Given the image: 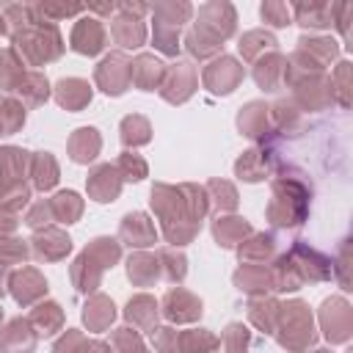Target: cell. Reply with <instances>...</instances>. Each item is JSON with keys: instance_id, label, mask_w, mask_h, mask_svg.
Segmentation results:
<instances>
[{"instance_id": "1", "label": "cell", "mask_w": 353, "mask_h": 353, "mask_svg": "<svg viewBox=\"0 0 353 353\" xmlns=\"http://www.w3.org/2000/svg\"><path fill=\"white\" fill-rule=\"evenodd\" d=\"M44 19H36L33 25L22 28V30H14V41L17 47L25 52V58L30 63H41V61H52L61 55L63 44H61V36L55 30V25H41Z\"/></svg>"}, {"instance_id": "2", "label": "cell", "mask_w": 353, "mask_h": 353, "mask_svg": "<svg viewBox=\"0 0 353 353\" xmlns=\"http://www.w3.org/2000/svg\"><path fill=\"white\" fill-rule=\"evenodd\" d=\"M279 314H281V334H279V342L284 347H292V350H301L306 347L312 339H314V328H312V314L303 303H287V306H279Z\"/></svg>"}, {"instance_id": "3", "label": "cell", "mask_w": 353, "mask_h": 353, "mask_svg": "<svg viewBox=\"0 0 353 353\" xmlns=\"http://www.w3.org/2000/svg\"><path fill=\"white\" fill-rule=\"evenodd\" d=\"M196 30H201L204 36H210L215 41H223L226 36H232V30H234V11H232V6H226V3L204 6L199 11V28Z\"/></svg>"}, {"instance_id": "4", "label": "cell", "mask_w": 353, "mask_h": 353, "mask_svg": "<svg viewBox=\"0 0 353 353\" xmlns=\"http://www.w3.org/2000/svg\"><path fill=\"white\" fill-rule=\"evenodd\" d=\"M97 83L102 85L105 94H121L130 85V63L121 52L108 55L99 66H97Z\"/></svg>"}, {"instance_id": "5", "label": "cell", "mask_w": 353, "mask_h": 353, "mask_svg": "<svg viewBox=\"0 0 353 353\" xmlns=\"http://www.w3.org/2000/svg\"><path fill=\"white\" fill-rule=\"evenodd\" d=\"M196 88V69L185 61L174 63L165 74H163V97L168 102H185Z\"/></svg>"}, {"instance_id": "6", "label": "cell", "mask_w": 353, "mask_h": 353, "mask_svg": "<svg viewBox=\"0 0 353 353\" xmlns=\"http://www.w3.org/2000/svg\"><path fill=\"white\" fill-rule=\"evenodd\" d=\"M240 77H243V66H237V61H232V58H221V61H215L212 66L204 69V83L215 94L234 91V85L240 83Z\"/></svg>"}, {"instance_id": "7", "label": "cell", "mask_w": 353, "mask_h": 353, "mask_svg": "<svg viewBox=\"0 0 353 353\" xmlns=\"http://www.w3.org/2000/svg\"><path fill=\"white\" fill-rule=\"evenodd\" d=\"M323 328L331 342H342L350 334V309L345 301L331 298L323 303Z\"/></svg>"}, {"instance_id": "8", "label": "cell", "mask_w": 353, "mask_h": 353, "mask_svg": "<svg viewBox=\"0 0 353 353\" xmlns=\"http://www.w3.org/2000/svg\"><path fill=\"white\" fill-rule=\"evenodd\" d=\"M72 47L83 55H97L105 47V28L99 19H80L72 30Z\"/></svg>"}, {"instance_id": "9", "label": "cell", "mask_w": 353, "mask_h": 353, "mask_svg": "<svg viewBox=\"0 0 353 353\" xmlns=\"http://www.w3.org/2000/svg\"><path fill=\"white\" fill-rule=\"evenodd\" d=\"M163 312L168 320L174 323H190L201 314V301L193 298L190 292L185 290H171L165 298H163Z\"/></svg>"}, {"instance_id": "10", "label": "cell", "mask_w": 353, "mask_h": 353, "mask_svg": "<svg viewBox=\"0 0 353 353\" xmlns=\"http://www.w3.org/2000/svg\"><path fill=\"white\" fill-rule=\"evenodd\" d=\"M163 74H165V66L154 55H138L130 63V83H135L143 91H154L157 83L163 80Z\"/></svg>"}, {"instance_id": "11", "label": "cell", "mask_w": 353, "mask_h": 353, "mask_svg": "<svg viewBox=\"0 0 353 353\" xmlns=\"http://www.w3.org/2000/svg\"><path fill=\"white\" fill-rule=\"evenodd\" d=\"M0 347H3V353H33L36 334L30 331V323L28 320H11L0 336Z\"/></svg>"}, {"instance_id": "12", "label": "cell", "mask_w": 353, "mask_h": 353, "mask_svg": "<svg viewBox=\"0 0 353 353\" xmlns=\"http://www.w3.org/2000/svg\"><path fill=\"white\" fill-rule=\"evenodd\" d=\"M119 188H121V179H119V171L110 168V165H99L91 171L88 176V193L97 199V201H113L119 196Z\"/></svg>"}, {"instance_id": "13", "label": "cell", "mask_w": 353, "mask_h": 353, "mask_svg": "<svg viewBox=\"0 0 353 353\" xmlns=\"http://www.w3.org/2000/svg\"><path fill=\"white\" fill-rule=\"evenodd\" d=\"M121 240H127L130 245H138V248L154 243V226H152V221L143 212L127 215L121 221Z\"/></svg>"}, {"instance_id": "14", "label": "cell", "mask_w": 353, "mask_h": 353, "mask_svg": "<svg viewBox=\"0 0 353 353\" xmlns=\"http://www.w3.org/2000/svg\"><path fill=\"white\" fill-rule=\"evenodd\" d=\"M69 248H72L69 237L58 229H44L41 234L33 237V251L39 259H61L63 254H69Z\"/></svg>"}, {"instance_id": "15", "label": "cell", "mask_w": 353, "mask_h": 353, "mask_svg": "<svg viewBox=\"0 0 353 353\" xmlns=\"http://www.w3.org/2000/svg\"><path fill=\"white\" fill-rule=\"evenodd\" d=\"M11 292H14V298H17L19 303H33L36 298H41V295L47 292V284H44V279H41L36 270L25 268L22 273H17V276L11 279Z\"/></svg>"}, {"instance_id": "16", "label": "cell", "mask_w": 353, "mask_h": 353, "mask_svg": "<svg viewBox=\"0 0 353 353\" xmlns=\"http://www.w3.org/2000/svg\"><path fill=\"white\" fill-rule=\"evenodd\" d=\"M25 165H28V152H22L17 146L0 149V188L19 185Z\"/></svg>"}, {"instance_id": "17", "label": "cell", "mask_w": 353, "mask_h": 353, "mask_svg": "<svg viewBox=\"0 0 353 353\" xmlns=\"http://www.w3.org/2000/svg\"><path fill=\"white\" fill-rule=\"evenodd\" d=\"M110 33H113V39H116L121 47H138V44H143L146 28H143L141 19H135V17H130V14H121V17L113 19Z\"/></svg>"}, {"instance_id": "18", "label": "cell", "mask_w": 353, "mask_h": 353, "mask_svg": "<svg viewBox=\"0 0 353 353\" xmlns=\"http://www.w3.org/2000/svg\"><path fill=\"white\" fill-rule=\"evenodd\" d=\"M55 97H58V102H61L63 108H69V110H80V108L91 99V88H88L85 80L69 77V80H61V83L55 85Z\"/></svg>"}, {"instance_id": "19", "label": "cell", "mask_w": 353, "mask_h": 353, "mask_svg": "<svg viewBox=\"0 0 353 353\" xmlns=\"http://www.w3.org/2000/svg\"><path fill=\"white\" fill-rule=\"evenodd\" d=\"M295 19L306 28H328L334 22V6L328 3H298L295 8Z\"/></svg>"}, {"instance_id": "20", "label": "cell", "mask_w": 353, "mask_h": 353, "mask_svg": "<svg viewBox=\"0 0 353 353\" xmlns=\"http://www.w3.org/2000/svg\"><path fill=\"white\" fill-rule=\"evenodd\" d=\"M69 152H72V160H74V163H88V160H94L97 152H99V135H97V130H91V127L77 130L74 138L69 141Z\"/></svg>"}, {"instance_id": "21", "label": "cell", "mask_w": 353, "mask_h": 353, "mask_svg": "<svg viewBox=\"0 0 353 353\" xmlns=\"http://www.w3.org/2000/svg\"><path fill=\"white\" fill-rule=\"evenodd\" d=\"M212 232H215L218 245L232 248V245L243 243V237L251 232V226H248L243 218H218V221H215V226H212Z\"/></svg>"}, {"instance_id": "22", "label": "cell", "mask_w": 353, "mask_h": 353, "mask_svg": "<svg viewBox=\"0 0 353 353\" xmlns=\"http://www.w3.org/2000/svg\"><path fill=\"white\" fill-rule=\"evenodd\" d=\"M124 314L138 328H154V323H157V303L149 295H138V298H132L127 303V312Z\"/></svg>"}, {"instance_id": "23", "label": "cell", "mask_w": 353, "mask_h": 353, "mask_svg": "<svg viewBox=\"0 0 353 353\" xmlns=\"http://www.w3.org/2000/svg\"><path fill=\"white\" fill-rule=\"evenodd\" d=\"M281 63H284V61H281V55H276V52H270L268 58H259V63H256V69H254L256 85L265 88V91H273V88L279 85V77L284 74V66H281Z\"/></svg>"}, {"instance_id": "24", "label": "cell", "mask_w": 353, "mask_h": 353, "mask_svg": "<svg viewBox=\"0 0 353 353\" xmlns=\"http://www.w3.org/2000/svg\"><path fill=\"white\" fill-rule=\"evenodd\" d=\"M127 273H130V279L135 284L146 287V284H152L157 279L160 268H157V259L154 256H149V254H132L130 262H127Z\"/></svg>"}, {"instance_id": "25", "label": "cell", "mask_w": 353, "mask_h": 353, "mask_svg": "<svg viewBox=\"0 0 353 353\" xmlns=\"http://www.w3.org/2000/svg\"><path fill=\"white\" fill-rule=\"evenodd\" d=\"M113 303L108 301V298H102V295H97V298H91L88 303H85V312H83V320L88 323V328H94V331H102L105 325H110V320H113Z\"/></svg>"}, {"instance_id": "26", "label": "cell", "mask_w": 353, "mask_h": 353, "mask_svg": "<svg viewBox=\"0 0 353 353\" xmlns=\"http://www.w3.org/2000/svg\"><path fill=\"white\" fill-rule=\"evenodd\" d=\"M28 323H30V325H36V328L47 336V334L58 331V328H61V323H63L61 306H58V303H39V306L33 309V314H30V320H28Z\"/></svg>"}, {"instance_id": "27", "label": "cell", "mask_w": 353, "mask_h": 353, "mask_svg": "<svg viewBox=\"0 0 353 353\" xmlns=\"http://www.w3.org/2000/svg\"><path fill=\"white\" fill-rule=\"evenodd\" d=\"M30 171H33V182H36L39 190H50L58 182V165H55V160L47 152H41V154L33 157Z\"/></svg>"}, {"instance_id": "28", "label": "cell", "mask_w": 353, "mask_h": 353, "mask_svg": "<svg viewBox=\"0 0 353 353\" xmlns=\"http://www.w3.org/2000/svg\"><path fill=\"white\" fill-rule=\"evenodd\" d=\"M218 345V339L210 334V331H185V334H179L176 336V347H179V353H207V350H212Z\"/></svg>"}, {"instance_id": "29", "label": "cell", "mask_w": 353, "mask_h": 353, "mask_svg": "<svg viewBox=\"0 0 353 353\" xmlns=\"http://www.w3.org/2000/svg\"><path fill=\"white\" fill-rule=\"evenodd\" d=\"M22 77H25V72H22V63L17 61V55L11 50H3L0 52V88L17 91Z\"/></svg>"}, {"instance_id": "30", "label": "cell", "mask_w": 353, "mask_h": 353, "mask_svg": "<svg viewBox=\"0 0 353 353\" xmlns=\"http://www.w3.org/2000/svg\"><path fill=\"white\" fill-rule=\"evenodd\" d=\"M298 44H301V52H306L317 66L328 63L336 55V41L334 39H306L303 36Z\"/></svg>"}, {"instance_id": "31", "label": "cell", "mask_w": 353, "mask_h": 353, "mask_svg": "<svg viewBox=\"0 0 353 353\" xmlns=\"http://www.w3.org/2000/svg\"><path fill=\"white\" fill-rule=\"evenodd\" d=\"M234 171H237V176L240 179H248V182H256V179H265V174H268V163H265V157L259 154V152H245L240 160H237V165H234Z\"/></svg>"}, {"instance_id": "32", "label": "cell", "mask_w": 353, "mask_h": 353, "mask_svg": "<svg viewBox=\"0 0 353 353\" xmlns=\"http://www.w3.org/2000/svg\"><path fill=\"white\" fill-rule=\"evenodd\" d=\"M262 50H276V39H273L270 33H265V30H251V33H245V36L240 39V52H243V58L254 61Z\"/></svg>"}, {"instance_id": "33", "label": "cell", "mask_w": 353, "mask_h": 353, "mask_svg": "<svg viewBox=\"0 0 353 353\" xmlns=\"http://www.w3.org/2000/svg\"><path fill=\"white\" fill-rule=\"evenodd\" d=\"M50 207H52V215L55 218H61V221H74L80 212H83V204H80V196L77 193H72V190H63V193H58L52 201H50Z\"/></svg>"}, {"instance_id": "34", "label": "cell", "mask_w": 353, "mask_h": 353, "mask_svg": "<svg viewBox=\"0 0 353 353\" xmlns=\"http://www.w3.org/2000/svg\"><path fill=\"white\" fill-rule=\"evenodd\" d=\"M121 141L127 146H141L149 141V121L143 116H127L121 121Z\"/></svg>"}, {"instance_id": "35", "label": "cell", "mask_w": 353, "mask_h": 353, "mask_svg": "<svg viewBox=\"0 0 353 353\" xmlns=\"http://www.w3.org/2000/svg\"><path fill=\"white\" fill-rule=\"evenodd\" d=\"M85 254H88L99 268H110V265L119 259V243L110 240V237H97V240L85 248Z\"/></svg>"}, {"instance_id": "36", "label": "cell", "mask_w": 353, "mask_h": 353, "mask_svg": "<svg viewBox=\"0 0 353 353\" xmlns=\"http://www.w3.org/2000/svg\"><path fill=\"white\" fill-rule=\"evenodd\" d=\"M234 281H237V287L245 290V292H262V290L270 287V273H265V268H251V265H245V268L234 276Z\"/></svg>"}, {"instance_id": "37", "label": "cell", "mask_w": 353, "mask_h": 353, "mask_svg": "<svg viewBox=\"0 0 353 353\" xmlns=\"http://www.w3.org/2000/svg\"><path fill=\"white\" fill-rule=\"evenodd\" d=\"M17 91L30 102V105H39V102H44L47 99V77L44 74H36V72H30V74H25L22 77V83L17 85Z\"/></svg>"}, {"instance_id": "38", "label": "cell", "mask_w": 353, "mask_h": 353, "mask_svg": "<svg viewBox=\"0 0 353 353\" xmlns=\"http://www.w3.org/2000/svg\"><path fill=\"white\" fill-rule=\"evenodd\" d=\"M270 254H273V240L268 234H256V237H251L248 243L240 245V259L243 262H262Z\"/></svg>"}, {"instance_id": "39", "label": "cell", "mask_w": 353, "mask_h": 353, "mask_svg": "<svg viewBox=\"0 0 353 353\" xmlns=\"http://www.w3.org/2000/svg\"><path fill=\"white\" fill-rule=\"evenodd\" d=\"M176 41H179V28L154 19V44H157V50H163L165 55H176V50H179Z\"/></svg>"}, {"instance_id": "40", "label": "cell", "mask_w": 353, "mask_h": 353, "mask_svg": "<svg viewBox=\"0 0 353 353\" xmlns=\"http://www.w3.org/2000/svg\"><path fill=\"white\" fill-rule=\"evenodd\" d=\"M265 124H268V119H265V108L259 105V102H251L243 113H240V130L245 132V135H259V132H265Z\"/></svg>"}, {"instance_id": "41", "label": "cell", "mask_w": 353, "mask_h": 353, "mask_svg": "<svg viewBox=\"0 0 353 353\" xmlns=\"http://www.w3.org/2000/svg\"><path fill=\"white\" fill-rule=\"evenodd\" d=\"M152 11H154V19L179 28V22H185L193 8L188 3H157V6H152Z\"/></svg>"}, {"instance_id": "42", "label": "cell", "mask_w": 353, "mask_h": 353, "mask_svg": "<svg viewBox=\"0 0 353 353\" xmlns=\"http://www.w3.org/2000/svg\"><path fill=\"white\" fill-rule=\"evenodd\" d=\"M22 121H25V108L17 99H6L0 105V130L3 132H14V130L22 127Z\"/></svg>"}, {"instance_id": "43", "label": "cell", "mask_w": 353, "mask_h": 353, "mask_svg": "<svg viewBox=\"0 0 353 353\" xmlns=\"http://www.w3.org/2000/svg\"><path fill=\"white\" fill-rule=\"evenodd\" d=\"M276 314H279V303L276 301H254L251 303V320L265 331H273Z\"/></svg>"}, {"instance_id": "44", "label": "cell", "mask_w": 353, "mask_h": 353, "mask_svg": "<svg viewBox=\"0 0 353 353\" xmlns=\"http://www.w3.org/2000/svg\"><path fill=\"white\" fill-rule=\"evenodd\" d=\"M248 339H251L248 328L240 323H232L223 334V350L226 353H248Z\"/></svg>"}, {"instance_id": "45", "label": "cell", "mask_w": 353, "mask_h": 353, "mask_svg": "<svg viewBox=\"0 0 353 353\" xmlns=\"http://www.w3.org/2000/svg\"><path fill=\"white\" fill-rule=\"evenodd\" d=\"M28 201V188L25 185H8L0 188V210L3 212H17Z\"/></svg>"}, {"instance_id": "46", "label": "cell", "mask_w": 353, "mask_h": 353, "mask_svg": "<svg viewBox=\"0 0 353 353\" xmlns=\"http://www.w3.org/2000/svg\"><path fill=\"white\" fill-rule=\"evenodd\" d=\"M188 50H190L193 55H199V58H207V55H212V52L221 50V41L204 36L201 30H190V33H188Z\"/></svg>"}, {"instance_id": "47", "label": "cell", "mask_w": 353, "mask_h": 353, "mask_svg": "<svg viewBox=\"0 0 353 353\" xmlns=\"http://www.w3.org/2000/svg\"><path fill=\"white\" fill-rule=\"evenodd\" d=\"M119 171H121V176H124V179L138 182V179H143V176H146V163H143L138 154L124 152V154L119 157Z\"/></svg>"}, {"instance_id": "48", "label": "cell", "mask_w": 353, "mask_h": 353, "mask_svg": "<svg viewBox=\"0 0 353 353\" xmlns=\"http://www.w3.org/2000/svg\"><path fill=\"white\" fill-rule=\"evenodd\" d=\"M28 256V248L22 240L17 237H0V265H11V262H22Z\"/></svg>"}, {"instance_id": "49", "label": "cell", "mask_w": 353, "mask_h": 353, "mask_svg": "<svg viewBox=\"0 0 353 353\" xmlns=\"http://www.w3.org/2000/svg\"><path fill=\"white\" fill-rule=\"evenodd\" d=\"M210 193L218 196V199H215L218 210H234V207H237V193H234V188H232L229 182L212 179V182H210Z\"/></svg>"}, {"instance_id": "50", "label": "cell", "mask_w": 353, "mask_h": 353, "mask_svg": "<svg viewBox=\"0 0 353 353\" xmlns=\"http://www.w3.org/2000/svg\"><path fill=\"white\" fill-rule=\"evenodd\" d=\"M113 345H116L119 353H146L141 339H138V334H132L130 328H119L113 334Z\"/></svg>"}, {"instance_id": "51", "label": "cell", "mask_w": 353, "mask_h": 353, "mask_svg": "<svg viewBox=\"0 0 353 353\" xmlns=\"http://www.w3.org/2000/svg\"><path fill=\"white\" fill-rule=\"evenodd\" d=\"M262 17H265V22H270L276 28L290 25V8L284 3H265L262 6Z\"/></svg>"}, {"instance_id": "52", "label": "cell", "mask_w": 353, "mask_h": 353, "mask_svg": "<svg viewBox=\"0 0 353 353\" xmlns=\"http://www.w3.org/2000/svg\"><path fill=\"white\" fill-rule=\"evenodd\" d=\"M160 259L165 262V276H168L171 281H179V279L185 276V256H182V254H174L171 248H165V251L160 254Z\"/></svg>"}, {"instance_id": "53", "label": "cell", "mask_w": 353, "mask_h": 353, "mask_svg": "<svg viewBox=\"0 0 353 353\" xmlns=\"http://www.w3.org/2000/svg\"><path fill=\"white\" fill-rule=\"evenodd\" d=\"M152 342L160 353H174L176 350V331L171 328H152Z\"/></svg>"}, {"instance_id": "54", "label": "cell", "mask_w": 353, "mask_h": 353, "mask_svg": "<svg viewBox=\"0 0 353 353\" xmlns=\"http://www.w3.org/2000/svg\"><path fill=\"white\" fill-rule=\"evenodd\" d=\"M85 6H52V3H41V6H36V11H41L44 17H50V19H58V17H69V14H77V11H83Z\"/></svg>"}, {"instance_id": "55", "label": "cell", "mask_w": 353, "mask_h": 353, "mask_svg": "<svg viewBox=\"0 0 353 353\" xmlns=\"http://www.w3.org/2000/svg\"><path fill=\"white\" fill-rule=\"evenodd\" d=\"M83 345H85V339L77 331H66V336L55 345V353H80Z\"/></svg>"}, {"instance_id": "56", "label": "cell", "mask_w": 353, "mask_h": 353, "mask_svg": "<svg viewBox=\"0 0 353 353\" xmlns=\"http://www.w3.org/2000/svg\"><path fill=\"white\" fill-rule=\"evenodd\" d=\"M347 77H350V63L342 61L339 69H336V74H334V83L339 85V102H342V105L350 102V97H347Z\"/></svg>"}, {"instance_id": "57", "label": "cell", "mask_w": 353, "mask_h": 353, "mask_svg": "<svg viewBox=\"0 0 353 353\" xmlns=\"http://www.w3.org/2000/svg\"><path fill=\"white\" fill-rule=\"evenodd\" d=\"M50 215H52V207H50V204H44V201H39V204L30 210V215H28V223L39 229L41 223H47V221H50Z\"/></svg>"}, {"instance_id": "58", "label": "cell", "mask_w": 353, "mask_h": 353, "mask_svg": "<svg viewBox=\"0 0 353 353\" xmlns=\"http://www.w3.org/2000/svg\"><path fill=\"white\" fill-rule=\"evenodd\" d=\"M80 353H110V347L105 342H85Z\"/></svg>"}, {"instance_id": "59", "label": "cell", "mask_w": 353, "mask_h": 353, "mask_svg": "<svg viewBox=\"0 0 353 353\" xmlns=\"http://www.w3.org/2000/svg\"><path fill=\"white\" fill-rule=\"evenodd\" d=\"M6 279H8V273H6V265H0V295L6 292Z\"/></svg>"}, {"instance_id": "60", "label": "cell", "mask_w": 353, "mask_h": 353, "mask_svg": "<svg viewBox=\"0 0 353 353\" xmlns=\"http://www.w3.org/2000/svg\"><path fill=\"white\" fill-rule=\"evenodd\" d=\"M3 22H6V17H0V33H6V25Z\"/></svg>"}, {"instance_id": "61", "label": "cell", "mask_w": 353, "mask_h": 353, "mask_svg": "<svg viewBox=\"0 0 353 353\" xmlns=\"http://www.w3.org/2000/svg\"><path fill=\"white\" fill-rule=\"evenodd\" d=\"M0 320H3V309H0Z\"/></svg>"}, {"instance_id": "62", "label": "cell", "mask_w": 353, "mask_h": 353, "mask_svg": "<svg viewBox=\"0 0 353 353\" xmlns=\"http://www.w3.org/2000/svg\"><path fill=\"white\" fill-rule=\"evenodd\" d=\"M317 353H328V350H317Z\"/></svg>"}, {"instance_id": "63", "label": "cell", "mask_w": 353, "mask_h": 353, "mask_svg": "<svg viewBox=\"0 0 353 353\" xmlns=\"http://www.w3.org/2000/svg\"><path fill=\"white\" fill-rule=\"evenodd\" d=\"M0 135H3V130H0Z\"/></svg>"}]
</instances>
